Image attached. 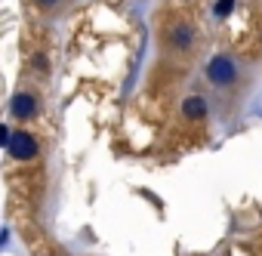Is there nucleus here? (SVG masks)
Listing matches in <instances>:
<instances>
[{"label": "nucleus", "instance_id": "1", "mask_svg": "<svg viewBox=\"0 0 262 256\" xmlns=\"http://www.w3.org/2000/svg\"><path fill=\"white\" fill-rule=\"evenodd\" d=\"M204 77H207V83H210L213 90L228 93V90H234V87L241 83V62H237L231 53H216V56L207 62Z\"/></svg>", "mask_w": 262, "mask_h": 256}, {"label": "nucleus", "instance_id": "2", "mask_svg": "<svg viewBox=\"0 0 262 256\" xmlns=\"http://www.w3.org/2000/svg\"><path fill=\"white\" fill-rule=\"evenodd\" d=\"M198 44H201V31L185 19H176L164 28V47L173 56H188Z\"/></svg>", "mask_w": 262, "mask_h": 256}, {"label": "nucleus", "instance_id": "3", "mask_svg": "<svg viewBox=\"0 0 262 256\" xmlns=\"http://www.w3.org/2000/svg\"><path fill=\"white\" fill-rule=\"evenodd\" d=\"M7 148H10V155H13L16 161H31V158H37V152H40V145H37V139H34L31 133H13L10 142H7Z\"/></svg>", "mask_w": 262, "mask_h": 256}, {"label": "nucleus", "instance_id": "4", "mask_svg": "<svg viewBox=\"0 0 262 256\" xmlns=\"http://www.w3.org/2000/svg\"><path fill=\"white\" fill-rule=\"evenodd\" d=\"M10 111H13L19 120H28V117L37 114V99H34L31 93H16L13 102H10Z\"/></svg>", "mask_w": 262, "mask_h": 256}, {"label": "nucleus", "instance_id": "5", "mask_svg": "<svg viewBox=\"0 0 262 256\" xmlns=\"http://www.w3.org/2000/svg\"><path fill=\"white\" fill-rule=\"evenodd\" d=\"M179 111H182L185 120H204L207 117V99L204 96H188Z\"/></svg>", "mask_w": 262, "mask_h": 256}, {"label": "nucleus", "instance_id": "6", "mask_svg": "<svg viewBox=\"0 0 262 256\" xmlns=\"http://www.w3.org/2000/svg\"><path fill=\"white\" fill-rule=\"evenodd\" d=\"M231 7H234V0H219V4H216V16L225 19V16L231 13Z\"/></svg>", "mask_w": 262, "mask_h": 256}, {"label": "nucleus", "instance_id": "7", "mask_svg": "<svg viewBox=\"0 0 262 256\" xmlns=\"http://www.w3.org/2000/svg\"><path fill=\"white\" fill-rule=\"evenodd\" d=\"M7 142H10V130H7L4 123H0V145H7Z\"/></svg>", "mask_w": 262, "mask_h": 256}, {"label": "nucleus", "instance_id": "8", "mask_svg": "<svg viewBox=\"0 0 262 256\" xmlns=\"http://www.w3.org/2000/svg\"><path fill=\"white\" fill-rule=\"evenodd\" d=\"M34 65H37L40 71H47V59H43V56H37V59H34Z\"/></svg>", "mask_w": 262, "mask_h": 256}, {"label": "nucleus", "instance_id": "9", "mask_svg": "<svg viewBox=\"0 0 262 256\" xmlns=\"http://www.w3.org/2000/svg\"><path fill=\"white\" fill-rule=\"evenodd\" d=\"M59 0H37V7H56Z\"/></svg>", "mask_w": 262, "mask_h": 256}, {"label": "nucleus", "instance_id": "10", "mask_svg": "<svg viewBox=\"0 0 262 256\" xmlns=\"http://www.w3.org/2000/svg\"><path fill=\"white\" fill-rule=\"evenodd\" d=\"M0 241H4V231H0Z\"/></svg>", "mask_w": 262, "mask_h": 256}]
</instances>
